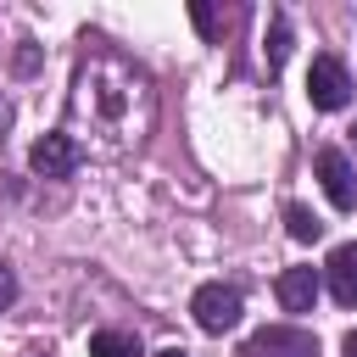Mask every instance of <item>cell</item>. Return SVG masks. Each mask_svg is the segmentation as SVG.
<instances>
[{
  "label": "cell",
  "instance_id": "6da1fadb",
  "mask_svg": "<svg viewBox=\"0 0 357 357\" xmlns=\"http://www.w3.org/2000/svg\"><path fill=\"white\" fill-rule=\"evenodd\" d=\"M190 312H195V324H201L206 335H229V329L240 324L245 301H240V290H234V284L212 279V284H201V290L190 296Z\"/></svg>",
  "mask_w": 357,
  "mask_h": 357
},
{
  "label": "cell",
  "instance_id": "7a4b0ae2",
  "mask_svg": "<svg viewBox=\"0 0 357 357\" xmlns=\"http://www.w3.org/2000/svg\"><path fill=\"white\" fill-rule=\"evenodd\" d=\"M307 100H312L318 112L351 106V73H346L340 56H312V67H307Z\"/></svg>",
  "mask_w": 357,
  "mask_h": 357
},
{
  "label": "cell",
  "instance_id": "3957f363",
  "mask_svg": "<svg viewBox=\"0 0 357 357\" xmlns=\"http://www.w3.org/2000/svg\"><path fill=\"white\" fill-rule=\"evenodd\" d=\"M240 357H324V351H318V335H312V329L268 324V329H257V335L240 346Z\"/></svg>",
  "mask_w": 357,
  "mask_h": 357
},
{
  "label": "cell",
  "instance_id": "277c9868",
  "mask_svg": "<svg viewBox=\"0 0 357 357\" xmlns=\"http://www.w3.org/2000/svg\"><path fill=\"white\" fill-rule=\"evenodd\" d=\"M78 162H84V151H78V139H73L67 128L39 134V139H33V151H28V167H33L39 178H67Z\"/></svg>",
  "mask_w": 357,
  "mask_h": 357
},
{
  "label": "cell",
  "instance_id": "5b68a950",
  "mask_svg": "<svg viewBox=\"0 0 357 357\" xmlns=\"http://www.w3.org/2000/svg\"><path fill=\"white\" fill-rule=\"evenodd\" d=\"M312 167H318V184H324V195H329V206H335V212H351V206H357V167L346 162V151H335V145H324Z\"/></svg>",
  "mask_w": 357,
  "mask_h": 357
},
{
  "label": "cell",
  "instance_id": "8992f818",
  "mask_svg": "<svg viewBox=\"0 0 357 357\" xmlns=\"http://www.w3.org/2000/svg\"><path fill=\"white\" fill-rule=\"evenodd\" d=\"M318 290H324V273L318 268H284L279 284H273V296H279L284 312H312L318 307Z\"/></svg>",
  "mask_w": 357,
  "mask_h": 357
},
{
  "label": "cell",
  "instance_id": "52a82bcc",
  "mask_svg": "<svg viewBox=\"0 0 357 357\" xmlns=\"http://www.w3.org/2000/svg\"><path fill=\"white\" fill-rule=\"evenodd\" d=\"M324 279H329V296H335L340 307H357V240H346V245L329 251Z\"/></svg>",
  "mask_w": 357,
  "mask_h": 357
},
{
  "label": "cell",
  "instance_id": "ba28073f",
  "mask_svg": "<svg viewBox=\"0 0 357 357\" xmlns=\"http://www.w3.org/2000/svg\"><path fill=\"white\" fill-rule=\"evenodd\" d=\"M89 357H145V351H139V340L128 329H95L89 335Z\"/></svg>",
  "mask_w": 357,
  "mask_h": 357
},
{
  "label": "cell",
  "instance_id": "9c48e42d",
  "mask_svg": "<svg viewBox=\"0 0 357 357\" xmlns=\"http://www.w3.org/2000/svg\"><path fill=\"white\" fill-rule=\"evenodd\" d=\"M262 56H268V73H279V67L290 61V17H284V11H273L268 39H262Z\"/></svg>",
  "mask_w": 357,
  "mask_h": 357
},
{
  "label": "cell",
  "instance_id": "30bf717a",
  "mask_svg": "<svg viewBox=\"0 0 357 357\" xmlns=\"http://www.w3.org/2000/svg\"><path fill=\"white\" fill-rule=\"evenodd\" d=\"M284 229H290V240H301V245L324 234V223H318V212H312V206H301V201H290V206H284Z\"/></svg>",
  "mask_w": 357,
  "mask_h": 357
},
{
  "label": "cell",
  "instance_id": "8fae6325",
  "mask_svg": "<svg viewBox=\"0 0 357 357\" xmlns=\"http://www.w3.org/2000/svg\"><path fill=\"white\" fill-rule=\"evenodd\" d=\"M190 17H195V28H201V39H223V22H218V11H212V6H201V0H195V6H190Z\"/></svg>",
  "mask_w": 357,
  "mask_h": 357
},
{
  "label": "cell",
  "instance_id": "7c38bea8",
  "mask_svg": "<svg viewBox=\"0 0 357 357\" xmlns=\"http://www.w3.org/2000/svg\"><path fill=\"white\" fill-rule=\"evenodd\" d=\"M11 301H17V273H11L6 262H0V312H6Z\"/></svg>",
  "mask_w": 357,
  "mask_h": 357
},
{
  "label": "cell",
  "instance_id": "4fadbf2b",
  "mask_svg": "<svg viewBox=\"0 0 357 357\" xmlns=\"http://www.w3.org/2000/svg\"><path fill=\"white\" fill-rule=\"evenodd\" d=\"M6 128H11V100L0 95V139H6Z\"/></svg>",
  "mask_w": 357,
  "mask_h": 357
},
{
  "label": "cell",
  "instance_id": "5bb4252c",
  "mask_svg": "<svg viewBox=\"0 0 357 357\" xmlns=\"http://www.w3.org/2000/svg\"><path fill=\"white\" fill-rule=\"evenodd\" d=\"M340 351H346V357H357V329H346V340H340Z\"/></svg>",
  "mask_w": 357,
  "mask_h": 357
},
{
  "label": "cell",
  "instance_id": "9a60e30c",
  "mask_svg": "<svg viewBox=\"0 0 357 357\" xmlns=\"http://www.w3.org/2000/svg\"><path fill=\"white\" fill-rule=\"evenodd\" d=\"M156 357H190V351H184V346H162Z\"/></svg>",
  "mask_w": 357,
  "mask_h": 357
}]
</instances>
